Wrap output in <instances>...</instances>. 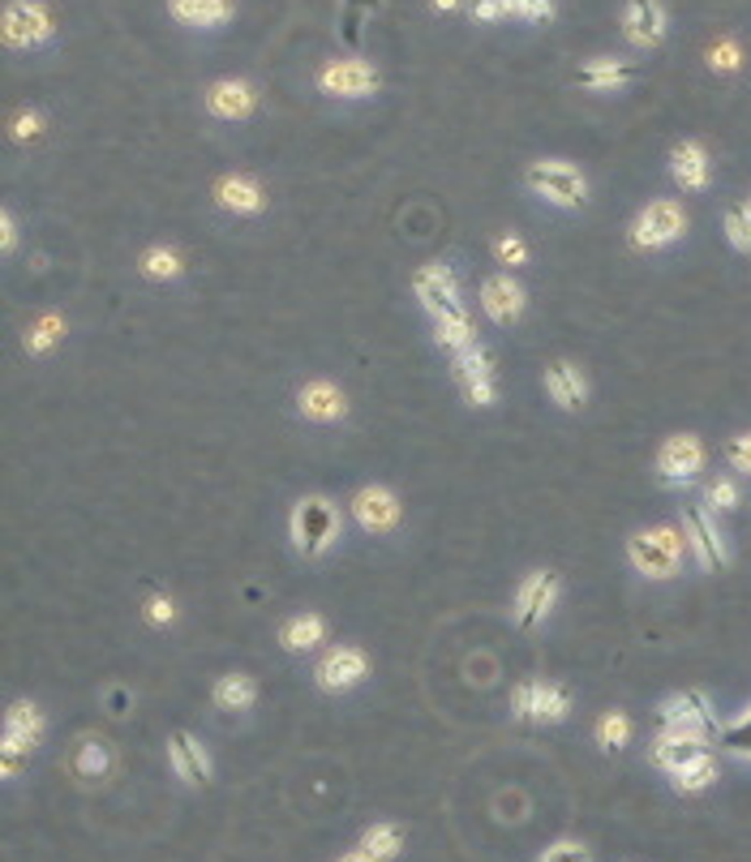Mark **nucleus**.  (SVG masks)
Segmentation results:
<instances>
[{
	"mask_svg": "<svg viewBox=\"0 0 751 862\" xmlns=\"http://www.w3.org/2000/svg\"><path fill=\"white\" fill-rule=\"evenodd\" d=\"M13 133H18V138H35V133H40V117H31V112L18 117V129H13Z\"/></svg>",
	"mask_w": 751,
	"mask_h": 862,
	"instance_id": "obj_45",
	"label": "nucleus"
},
{
	"mask_svg": "<svg viewBox=\"0 0 751 862\" xmlns=\"http://www.w3.org/2000/svg\"><path fill=\"white\" fill-rule=\"evenodd\" d=\"M108 764H112L108 746L99 743V739H82L78 751H74V773H78V777H104Z\"/></svg>",
	"mask_w": 751,
	"mask_h": 862,
	"instance_id": "obj_33",
	"label": "nucleus"
},
{
	"mask_svg": "<svg viewBox=\"0 0 751 862\" xmlns=\"http://www.w3.org/2000/svg\"><path fill=\"white\" fill-rule=\"evenodd\" d=\"M683 537H687V546H691L696 562H700L705 571H721V567L730 562L726 537H721V528L712 524V510L709 507H687V510H683Z\"/></svg>",
	"mask_w": 751,
	"mask_h": 862,
	"instance_id": "obj_11",
	"label": "nucleus"
},
{
	"mask_svg": "<svg viewBox=\"0 0 751 862\" xmlns=\"http://www.w3.org/2000/svg\"><path fill=\"white\" fill-rule=\"evenodd\" d=\"M361 850L374 862L396 859L399 850H404V828L399 823H374V828H365L361 832Z\"/></svg>",
	"mask_w": 751,
	"mask_h": 862,
	"instance_id": "obj_28",
	"label": "nucleus"
},
{
	"mask_svg": "<svg viewBox=\"0 0 751 862\" xmlns=\"http://www.w3.org/2000/svg\"><path fill=\"white\" fill-rule=\"evenodd\" d=\"M739 503H743V494H739V481L734 476L709 481V489H705V507L709 510H734Z\"/></svg>",
	"mask_w": 751,
	"mask_h": 862,
	"instance_id": "obj_37",
	"label": "nucleus"
},
{
	"mask_svg": "<svg viewBox=\"0 0 751 862\" xmlns=\"http://www.w3.org/2000/svg\"><path fill=\"white\" fill-rule=\"evenodd\" d=\"M326 639V618L322 614H301V618H288L283 631H279V644L288 653H310Z\"/></svg>",
	"mask_w": 751,
	"mask_h": 862,
	"instance_id": "obj_26",
	"label": "nucleus"
},
{
	"mask_svg": "<svg viewBox=\"0 0 751 862\" xmlns=\"http://www.w3.org/2000/svg\"><path fill=\"white\" fill-rule=\"evenodd\" d=\"M0 228H4V249H13V215H4Z\"/></svg>",
	"mask_w": 751,
	"mask_h": 862,
	"instance_id": "obj_46",
	"label": "nucleus"
},
{
	"mask_svg": "<svg viewBox=\"0 0 751 862\" xmlns=\"http://www.w3.org/2000/svg\"><path fill=\"white\" fill-rule=\"evenodd\" d=\"M503 4L524 18H550V0H503Z\"/></svg>",
	"mask_w": 751,
	"mask_h": 862,
	"instance_id": "obj_43",
	"label": "nucleus"
},
{
	"mask_svg": "<svg viewBox=\"0 0 751 862\" xmlns=\"http://www.w3.org/2000/svg\"><path fill=\"white\" fill-rule=\"evenodd\" d=\"M168 755H172V768H176V777H185L190 785H206V782H211V759H206L202 743H194L185 730H176V734L168 739Z\"/></svg>",
	"mask_w": 751,
	"mask_h": 862,
	"instance_id": "obj_18",
	"label": "nucleus"
},
{
	"mask_svg": "<svg viewBox=\"0 0 751 862\" xmlns=\"http://www.w3.org/2000/svg\"><path fill=\"white\" fill-rule=\"evenodd\" d=\"M627 40L635 47H653V43H662L666 35V9H662V0H627Z\"/></svg>",
	"mask_w": 751,
	"mask_h": 862,
	"instance_id": "obj_17",
	"label": "nucleus"
},
{
	"mask_svg": "<svg viewBox=\"0 0 751 862\" xmlns=\"http://www.w3.org/2000/svg\"><path fill=\"white\" fill-rule=\"evenodd\" d=\"M181 254L176 249H163V245H155V249H147L142 254V274H151V279H172V274H181Z\"/></svg>",
	"mask_w": 751,
	"mask_h": 862,
	"instance_id": "obj_36",
	"label": "nucleus"
},
{
	"mask_svg": "<svg viewBox=\"0 0 751 862\" xmlns=\"http://www.w3.org/2000/svg\"><path fill=\"white\" fill-rule=\"evenodd\" d=\"M683 233H687V211H683L678 202H670V197H662V202H648V206L635 215L632 245L635 249H666V245H674Z\"/></svg>",
	"mask_w": 751,
	"mask_h": 862,
	"instance_id": "obj_4",
	"label": "nucleus"
},
{
	"mask_svg": "<svg viewBox=\"0 0 751 862\" xmlns=\"http://www.w3.org/2000/svg\"><path fill=\"white\" fill-rule=\"evenodd\" d=\"M374 86H378L374 69L361 65V61H340V65H331V69L322 74V90H326V95H344V99L369 95Z\"/></svg>",
	"mask_w": 751,
	"mask_h": 862,
	"instance_id": "obj_19",
	"label": "nucleus"
},
{
	"mask_svg": "<svg viewBox=\"0 0 751 862\" xmlns=\"http://www.w3.org/2000/svg\"><path fill=\"white\" fill-rule=\"evenodd\" d=\"M211 696H215V704L224 708V712H245V708L258 700V682L249 674H224Z\"/></svg>",
	"mask_w": 751,
	"mask_h": 862,
	"instance_id": "obj_27",
	"label": "nucleus"
},
{
	"mask_svg": "<svg viewBox=\"0 0 751 862\" xmlns=\"http://www.w3.org/2000/svg\"><path fill=\"white\" fill-rule=\"evenodd\" d=\"M172 614H176V610H172L168 596H151V601H147V618H151V623H172Z\"/></svg>",
	"mask_w": 751,
	"mask_h": 862,
	"instance_id": "obj_44",
	"label": "nucleus"
},
{
	"mask_svg": "<svg viewBox=\"0 0 751 862\" xmlns=\"http://www.w3.org/2000/svg\"><path fill=\"white\" fill-rule=\"evenodd\" d=\"M412 292H417V301L426 305V314L442 322V317H464V301H460V283H455V271L451 267H421V271L412 274Z\"/></svg>",
	"mask_w": 751,
	"mask_h": 862,
	"instance_id": "obj_7",
	"label": "nucleus"
},
{
	"mask_svg": "<svg viewBox=\"0 0 751 862\" xmlns=\"http://www.w3.org/2000/svg\"><path fill=\"white\" fill-rule=\"evenodd\" d=\"M56 340H65V322H61L56 314L40 317V322H35V331L26 335V353H47Z\"/></svg>",
	"mask_w": 751,
	"mask_h": 862,
	"instance_id": "obj_38",
	"label": "nucleus"
},
{
	"mask_svg": "<svg viewBox=\"0 0 751 862\" xmlns=\"http://www.w3.org/2000/svg\"><path fill=\"white\" fill-rule=\"evenodd\" d=\"M597 743L605 746V751H623V746L632 743V716L627 712H605L601 721H597Z\"/></svg>",
	"mask_w": 751,
	"mask_h": 862,
	"instance_id": "obj_34",
	"label": "nucleus"
},
{
	"mask_svg": "<svg viewBox=\"0 0 751 862\" xmlns=\"http://www.w3.org/2000/svg\"><path fill=\"white\" fill-rule=\"evenodd\" d=\"M524 305H528V297H524V288L515 283L512 274H490L481 283V310L490 314V322L507 326V322L524 314Z\"/></svg>",
	"mask_w": 751,
	"mask_h": 862,
	"instance_id": "obj_14",
	"label": "nucleus"
},
{
	"mask_svg": "<svg viewBox=\"0 0 751 862\" xmlns=\"http://www.w3.org/2000/svg\"><path fill=\"white\" fill-rule=\"evenodd\" d=\"M353 515L356 524L365 528V532H391L399 524V503L391 489H383V485H369V489H356L353 498Z\"/></svg>",
	"mask_w": 751,
	"mask_h": 862,
	"instance_id": "obj_13",
	"label": "nucleus"
},
{
	"mask_svg": "<svg viewBox=\"0 0 751 862\" xmlns=\"http://www.w3.org/2000/svg\"><path fill=\"white\" fill-rule=\"evenodd\" d=\"M670 172L674 181L683 185V190H709L712 181V163H709V151L700 147V142H678L670 155Z\"/></svg>",
	"mask_w": 751,
	"mask_h": 862,
	"instance_id": "obj_16",
	"label": "nucleus"
},
{
	"mask_svg": "<svg viewBox=\"0 0 751 862\" xmlns=\"http://www.w3.org/2000/svg\"><path fill=\"white\" fill-rule=\"evenodd\" d=\"M434 340L442 348H451V356H455V353H464V348H473L476 331H473V322H469V314L442 317V322H434Z\"/></svg>",
	"mask_w": 751,
	"mask_h": 862,
	"instance_id": "obj_31",
	"label": "nucleus"
},
{
	"mask_svg": "<svg viewBox=\"0 0 751 862\" xmlns=\"http://www.w3.org/2000/svg\"><path fill=\"white\" fill-rule=\"evenodd\" d=\"M318 687L322 691H348L356 687L365 674H369V661H365V653L353 648V644H340V648H331L322 661H318Z\"/></svg>",
	"mask_w": 751,
	"mask_h": 862,
	"instance_id": "obj_12",
	"label": "nucleus"
},
{
	"mask_svg": "<svg viewBox=\"0 0 751 862\" xmlns=\"http://www.w3.org/2000/svg\"><path fill=\"white\" fill-rule=\"evenodd\" d=\"M181 22H199V26H215L228 18V0H172Z\"/></svg>",
	"mask_w": 751,
	"mask_h": 862,
	"instance_id": "obj_32",
	"label": "nucleus"
},
{
	"mask_svg": "<svg viewBox=\"0 0 751 862\" xmlns=\"http://www.w3.org/2000/svg\"><path fill=\"white\" fill-rule=\"evenodd\" d=\"M512 712L519 721H541V725H554V721H562L567 712H571V696H567V687H558V682H519L512 696Z\"/></svg>",
	"mask_w": 751,
	"mask_h": 862,
	"instance_id": "obj_10",
	"label": "nucleus"
},
{
	"mask_svg": "<svg viewBox=\"0 0 751 862\" xmlns=\"http://www.w3.org/2000/svg\"><path fill=\"white\" fill-rule=\"evenodd\" d=\"M674 777V789L678 794H700V789H709L712 782H717V759H712L709 751H700L696 759H687L678 773H670Z\"/></svg>",
	"mask_w": 751,
	"mask_h": 862,
	"instance_id": "obj_29",
	"label": "nucleus"
},
{
	"mask_svg": "<svg viewBox=\"0 0 751 862\" xmlns=\"http://www.w3.org/2000/svg\"><path fill=\"white\" fill-rule=\"evenodd\" d=\"M657 716H662V730H683V734H696L705 743L712 734H721L717 712H712L705 691H678V696H670L666 704L657 708Z\"/></svg>",
	"mask_w": 751,
	"mask_h": 862,
	"instance_id": "obj_6",
	"label": "nucleus"
},
{
	"mask_svg": "<svg viewBox=\"0 0 751 862\" xmlns=\"http://www.w3.org/2000/svg\"><path fill=\"white\" fill-rule=\"evenodd\" d=\"M524 185H528L533 194H541L546 202H554V206H584V197H589L584 176H580L571 163H562V159H541V163H533V168L524 172Z\"/></svg>",
	"mask_w": 751,
	"mask_h": 862,
	"instance_id": "obj_3",
	"label": "nucleus"
},
{
	"mask_svg": "<svg viewBox=\"0 0 751 862\" xmlns=\"http://www.w3.org/2000/svg\"><path fill=\"white\" fill-rule=\"evenodd\" d=\"M340 862H374V859H369L365 850H356V854H344V859H340Z\"/></svg>",
	"mask_w": 751,
	"mask_h": 862,
	"instance_id": "obj_48",
	"label": "nucleus"
},
{
	"mask_svg": "<svg viewBox=\"0 0 751 862\" xmlns=\"http://www.w3.org/2000/svg\"><path fill=\"white\" fill-rule=\"evenodd\" d=\"M494 254H498V262H507V267H524V262H528V245H524L519 236H498V240H494Z\"/></svg>",
	"mask_w": 751,
	"mask_h": 862,
	"instance_id": "obj_41",
	"label": "nucleus"
},
{
	"mask_svg": "<svg viewBox=\"0 0 751 862\" xmlns=\"http://www.w3.org/2000/svg\"><path fill=\"white\" fill-rule=\"evenodd\" d=\"M627 558H632V567L640 575L670 580V575H678V562H683V532L670 528V524L635 532V537H627Z\"/></svg>",
	"mask_w": 751,
	"mask_h": 862,
	"instance_id": "obj_2",
	"label": "nucleus"
},
{
	"mask_svg": "<svg viewBox=\"0 0 751 862\" xmlns=\"http://www.w3.org/2000/svg\"><path fill=\"white\" fill-rule=\"evenodd\" d=\"M344 391L335 387V382H326V378H318L310 382L305 391H301V412L310 417V421H335V417H344Z\"/></svg>",
	"mask_w": 751,
	"mask_h": 862,
	"instance_id": "obj_23",
	"label": "nucleus"
},
{
	"mask_svg": "<svg viewBox=\"0 0 751 862\" xmlns=\"http://www.w3.org/2000/svg\"><path fill=\"white\" fill-rule=\"evenodd\" d=\"M451 369H455V382H460V391H464L469 403L490 408L498 399V365H494V356L485 353L481 344L451 356Z\"/></svg>",
	"mask_w": 751,
	"mask_h": 862,
	"instance_id": "obj_5",
	"label": "nucleus"
},
{
	"mask_svg": "<svg viewBox=\"0 0 751 862\" xmlns=\"http://www.w3.org/2000/svg\"><path fill=\"white\" fill-rule=\"evenodd\" d=\"M726 460H730V468H739L743 476H751V433H734V438L726 442Z\"/></svg>",
	"mask_w": 751,
	"mask_h": 862,
	"instance_id": "obj_40",
	"label": "nucleus"
},
{
	"mask_svg": "<svg viewBox=\"0 0 751 862\" xmlns=\"http://www.w3.org/2000/svg\"><path fill=\"white\" fill-rule=\"evenodd\" d=\"M721 228H726V240H730L739 254H751V202L730 206L726 219H721Z\"/></svg>",
	"mask_w": 751,
	"mask_h": 862,
	"instance_id": "obj_35",
	"label": "nucleus"
},
{
	"mask_svg": "<svg viewBox=\"0 0 751 862\" xmlns=\"http://www.w3.org/2000/svg\"><path fill=\"white\" fill-rule=\"evenodd\" d=\"M546 391H550V399L558 408H580L584 403V378H580L576 365L554 360L550 369H546Z\"/></svg>",
	"mask_w": 751,
	"mask_h": 862,
	"instance_id": "obj_25",
	"label": "nucleus"
},
{
	"mask_svg": "<svg viewBox=\"0 0 751 862\" xmlns=\"http://www.w3.org/2000/svg\"><path fill=\"white\" fill-rule=\"evenodd\" d=\"M558 592H562L558 571H533V575H524L519 589H515V623L524 631L541 627L550 618V610L558 605Z\"/></svg>",
	"mask_w": 751,
	"mask_h": 862,
	"instance_id": "obj_9",
	"label": "nucleus"
},
{
	"mask_svg": "<svg viewBox=\"0 0 751 862\" xmlns=\"http://www.w3.org/2000/svg\"><path fill=\"white\" fill-rule=\"evenodd\" d=\"M206 108L224 120H240L254 112V90L245 82H215L206 90Z\"/></svg>",
	"mask_w": 751,
	"mask_h": 862,
	"instance_id": "obj_21",
	"label": "nucleus"
},
{
	"mask_svg": "<svg viewBox=\"0 0 751 862\" xmlns=\"http://www.w3.org/2000/svg\"><path fill=\"white\" fill-rule=\"evenodd\" d=\"M541 862H593V859H589V845H576V841H558V845H550V850L541 854Z\"/></svg>",
	"mask_w": 751,
	"mask_h": 862,
	"instance_id": "obj_42",
	"label": "nucleus"
},
{
	"mask_svg": "<svg viewBox=\"0 0 751 862\" xmlns=\"http://www.w3.org/2000/svg\"><path fill=\"white\" fill-rule=\"evenodd\" d=\"M292 546L301 558H322L340 537V507L326 498H301L292 507Z\"/></svg>",
	"mask_w": 751,
	"mask_h": 862,
	"instance_id": "obj_1",
	"label": "nucleus"
},
{
	"mask_svg": "<svg viewBox=\"0 0 751 862\" xmlns=\"http://www.w3.org/2000/svg\"><path fill=\"white\" fill-rule=\"evenodd\" d=\"M705 472V442L696 438V433H674L662 442V451H657V476L674 485V489H683V485H691L696 476Z\"/></svg>",
	"mask_w": 751,
	"mask_h": 862,
	"instance_id": "obj_8",
	"label": "nucleus"
},
{
	"mask_svg": "<svg viewBox=\"0 0 751 862\" xmlns=\"http://www.w3.org/2000/svg\"><path fill=\"white\" fill-rule=\"evenodd\" d=\"M125 704H129V700H125V691H112V712H117V716L125 712Z\"/></svg>",
	"mask_w": 751,
	"mask_h": 862,
	"instance_id": "obj_47",
	"label": "nucleus"
},
{
	"mask_svg": "<svg viewBox=\"0 0 751 862\" xmlns=\"http://www.w3.org/2000/svg\"><path fill=\"white\" fill-rule=\"evenodd\" d=\"M43 739V716L35 704L18 700V704L4 712V755H26L35 751Z\"/></svg>",
	"mask_w": 751,
	"mask_h": 862,
	"instance_id": "obj_15",
	"label": "nucleus"
},
{
	"mask_svg": "<svg viewBox=\"0 0 751 862\" xmlns=\"http://www.w3.org/2000/svg\"><path fill=\"white\" fill-rule=\"evenodd\" d=\"M47 31H52V22L40 4H13L4 13V35L13 43H40L47 40Z\"/></svg>",
	"mask_w": 751,
	"mask_h": 862,
	"instance_id": "obj_22",
	"label": "nucleus"
},
{
	"mask_svg": "<svg viewBox=\"0 0 751 862\" xmlns=\"http://www.w3.org/2000/svg\"><path fill=\"white\" fill-rule=\"evenodd\" d=\"M632 78H635V69L632 65H623V61H593V65L580 69V82H584V86H597V90L623 86V82H632Z\"/></svg>",
	"mask_w": 751,
	"mask_h": 862,
	"instance_id": "obj_30",
	"label": "nucleus"
},
{
	"mask_svg": "<svg viewBox=\"0 0 751 862\" xmlns=\"http://www.w3.org/2000/svg\"><path fill=\"white\" fill-rule=\"evenodd\" d=\"M215 202L228 206V211H240V215H258V211L267 206V194H262L249 176H224V181L215 185Z\"/></svg>",
	"mask_w": 751,
	"mask_h": 862,
	"instance_id": "obj_24",
	"label": "nucleus"
},
{
	"mask_svg": "<svg viewBox=\"0 0 751 862\" xmlns=\"http://www.w3.org/2000/svg\"><path fill=\"white\" fill-rule=\"evenodd\" d=\"M709 65L712 69H721V74H734L739 65H743V52H739V43L734 40H721L709 47Z\"/></svg>",
	"mask_w": 751,
	"mask_h": 862,
	"instance_id": "obj_39",
	"label": "nucleus"
},
{
	"mask_svg": "<svg viewBox=\"0 0 751 862\" xmlns=\"http://www.w3.org/2000/svg\"><path fill=\"white\" fill-rule=\"evenodd\" d=\"M700 751H709L705 739H696V734H683V730H662L657 734V743H653V759H657V768H666V773H678L687 759H696Z\"/></svg>",
	"mask_w": 751,
	"mask_h": 862,
	"instance_id": "obj_20",
	"label": "nucleus"
}]
</instances>
